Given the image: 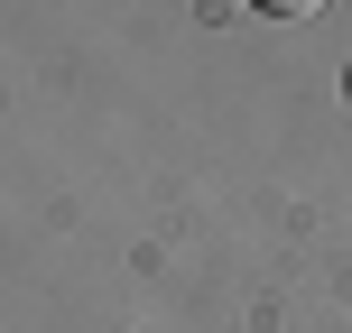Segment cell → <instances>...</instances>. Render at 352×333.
I'll return each instance as SVG.
<instances>
[{
	"instance_id": "1",
	"label": "cell",
	"mask_w": 352,
	"mask_h": 333,
	"mask_svg": "<svg viewBox=\"0 0 352 333\" xmlns=\"http://www.w3.org/2000/svg\"><path fill=\"white\" fill-rule=\"evenodd\" d=\"M343 93H352V74H343Z\"/></svg>"
}]
</instances>
